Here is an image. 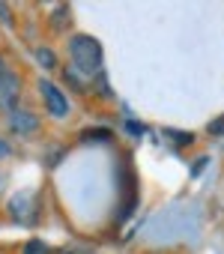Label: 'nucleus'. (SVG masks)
Wrapping results in <instances>:
<instances>
[{
	"label": "nucleus",
	"instance_id": "f257e3e1",
	"mask_svg": "<svg viewBox=\"0 0 224 254\" xmlns=\"http://www.w3.org/2000/svg\"><path fill=\"white\" fill-rule=\"evenodd\" d=\"M69 57H72L75 69L84 72V75H96V72L102 69V45H99L93 36H87V33L72 36V42H69Z\"/></svg>",
	"mask_w": 224,
	"mask_h": 254
},
{
	"label": "nucleus",
	"instance_id": "f03ea898",
	"mask_svg": "<svg viewBox=\"0 0 224 254\" xmlns=\"http://www.w3.org/2000/svg\"><path fill=\"white\" fill-rule=\"evenodd\" d=\"M39 93H42V102H45V108H48V114L51 117H66L69 114V102H66V96L51 84V81H39Z\"/></svg>",
	"mask_w": 224,
	"mask_h": 254
},
{
	"label": "nucleus",
	"instance_id": "7ed1b4c3",
	"mask_svg": "<svg viewBox=\"0 0 224 254\" xmlns=\"http://www.w3.org/2000/svg\"><path fill=\"white\" fill-rule=\"evenodd\" d=\"M9 206H12V218H18V221H24V224H30V221L36 218V197H33L30 191H21Z\"/></svg>",
	"mask_w": 224,
	"mask_h": 254
},
{
	"label": "nucleus",
	"instance_id": "20e7f679",
	"mask_svg": "<svg viewBox=\"0 0 224 254\" xmlns=\"http://www.w3.org/2000/svg\"><path fill=\"white\" fill-rule=\"evenodd\" d=\"M36 117L30 114V111H12L9 114V129L12 132H18V135H30V132H36Z\"/></svg>",
	"mask_w": 224,
	"mask_h": 254
},
{
	"label": "nucleus",
	"instance_id": "39448f33",
	"mask_svg": "<svg viewBox=\"0 0 224 254\" xmlns=\"http://www.w3.org/2000/svg\"><path fill=\"white\" fill-rule=\"evenodd\" d=\"M18 90H21V81L15 75H6L3 81H0V105L12 108V102L18 99Z\"/></svg>",
	"mask_w": 224,
	"mask_h": 254
},
{
	"label": "nucleus",
	"instance_id": "423d86ee",
	"mask_svg": "<svg viewBox=\"0 0 224 254\" xmlns=\"http://www.w3.org/2000/svg\"><path fill=\"white\" fill-rule=\"evenodd\" d=\"M36 60H39L45 69H54V66H57V57H54L51 48H39V51H36Z\"/></svg>",
	"mask_w": 224,
	"mask_h": 254
},
{
	"label": "nucleus",
	"instance_id": "0eeeda50",
	"mask_svg": "<svg viewBox=\"0 0 224 254\" xmlns=\"http://www.w3.org/2000/svg\"><path fill=\"white\" fill-rule=\"evenodd\" d=\"M24 254H48V245H42L39 239H30L24 245Z\"/></svg>",
	"mask_w": 224,
	"mask_h": 254
},
{
	"label": "nucleus",
	"instance_id": "6e6552de",
	"mask_svg": "<svg viewBox=\"0 0 224 254\" xmlns=\"http://www.w3.org/2000/svg\"><path fill=\"white\" fill-rule=\"evenodd\" d=\"M206 132H209V135H215V138H221V135H224V114H221L218 120H212V123L206 126Z\"/></svg>",
	"mask_w": 224,
	"mask_h": 254
},
{
	"label": "nucleus",
	"instance_id": "1a4fd4ad",
	"mask_svg": "<svg viewBox=\"0 0 224 254\" xmlns=\"http://www.w3.org/2000/svg\"><path fill=\"white\" fill-rule=\"evenodd\" d=\"M0 18H3V24H12V18H9V9L0 3Z\"/></svg>",
	"mask_w": 224,
	"mask_h": 254
},
{
	"label": "nucleus",
	"instance_id": "9d476101",
	"mask_svg": "<svg viewBox=\"0 0 224 254\" xmlns=\"http://www.w3.org/2000/svg\"><path fill=\"white\" fill-rule=\"evenodd\" d=\"M9 156V144L6 141H0V159H6Z\"/></svg>",
	"mask_w": 224,
	"mask_h": 254
},
{
	"label": "nucleus",
	"instance_id": "9b49d317",
	"mask_svg": "<svg viewBox=\"0 0 224 254\" xmlns=\"http://www.w3.org/2000/svg\"><path fill=\"white\" fill-rule=\"evenodd\" d=\"M3 78H6V60L0 57V81H3Z\"/></svg>",
	"mask_w": 224,
	"mask_h": 254
},
{
	"label": "nucleus",
	"instance_id": "f8f14e48",
	"mask_svg": "<svg viewBox=\"0 0 224 254\" xmlns=\"http://www.w3.org/2000/svg\"><path fill=\"white\" fill-rule=\"evenodd\" d=\"M3 183H6V180H3V174H0V191H3Z\"/></svg>",
	"mask_w": 224,
	"mask_h": 254
}]
</instances>
